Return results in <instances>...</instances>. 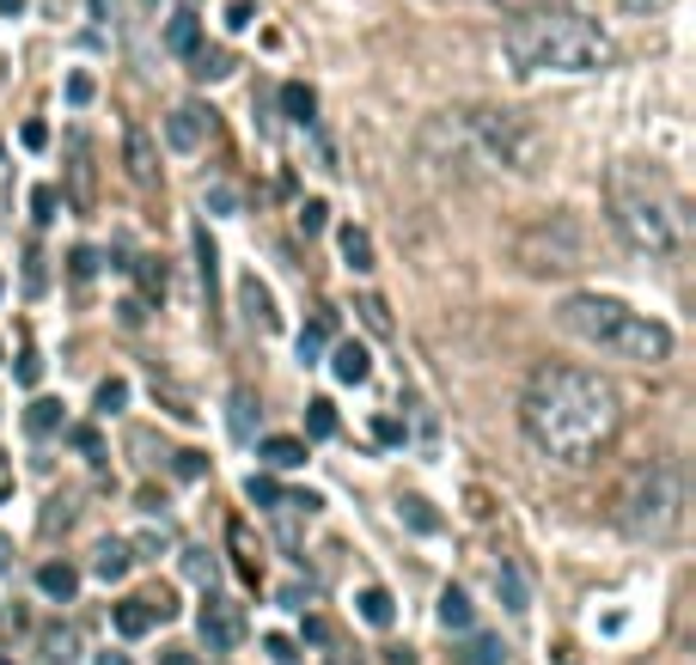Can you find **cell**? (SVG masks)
Wrapping results in <instances>:
<instances>
[{
  "label": "cell",
  "mask_w": 696,
  "mask_h": 665,
  "mask_svg": "<svg viewBox=\"0 0 696 665\" xmlns=\"http://www.w3.org/2000/svg\"><path fill=\"white\" fill-rule=\"evenodd\" d=\"M520 428H526V440L550 458V465L587 470V465H599L605 452L618 446L623 397H618V385H611L605 372L544 360V367L526 379Z\"/></svg>",
  "instance_id": "1"
},
{
  "label": "cell",
  "mask_w": 696,
  "mask_h": 665,
  "mask_svg": "<svg viewBox=\"0 0 696 665\" xmlns=\"http://www.w3.org/2000/svg\"><path fill=\"white\" fill-rule=\"evenodd\" d=\"M422 153L447 171H532L544 165V135L520 110H447L422 128Z\"/></svg>",
  "instance_id": "2"
},
{
  "label": "cell",
  "mask_w": 696,
  "mask_h": 665,
  "mask_svg": "<svg viewBox=\"0 0 696 665\" xmlns=\"http://www.w3.org/2000/svg\"><path fill=\"white\" fill-rule=\"evenodd\" d=\"M501 49L520 74H605L618 62V44L605 37L599 19L574 7H526L508 19Z\"/></svg>",
  "instance_id": "3"
},
{
  "label": "cell",
  "mask_w": 696,
  "mask_h": 665,
  "mask_svg": "<svg viewBox=\"0 0 696 665\" xmlns=\"http://www.w3.org/2000/svg\"><path fill=\"white\" fill-rule=\"evenodd\" d=\"M605 208H611V226L630 250L642 257H679L684 250V196L666 184L660 165H642V159H618L611 177H605Z\"/></svg>",
  "instance_id": "4"
},
{
  "label": "cell",
  "mask_w": 696,
  "mask_h": 665,
  "mask_svg": "<svg viewBox=\"0 0 696 665\" xmlns=\"http://www.w3.org/2000/svg\"><path fill=\"white\" fill-rule=\"evenodd\" d=\"M557 318H562V330L581 336L587 348H605V355L635 360V367H666V360H672V330H666L660 318H648V311L611 299V294H574V299H562Z\"/></svg>",
  "instance_id": "5"
},
{
  "label": "cell",
  "mask_w": 696,
  "mask_h": 665,
  "mask_svg": "<svg viewBox=\"0 0 696 665\" xmlns=\"http://www.w3.org/2000/svg\"><path fill=\"white\" fill-rule=\"evenodd\" d=\"M684 507H691L684 470L654 458V465L630 470V482H623L618 501H611V519H618V531L630 543H672L684 531Z\"/></svg>",
  "instance_id": "6"
},
{
  "label": "cell",
  "mask_w": 696,
  "mask_h": 665,
  "mask_svg": "<svg viewBox=\"0 0 696 665\" xmlns=\"http://www.w3.org/2000/svg\"><path fill=\"white\" fill-rule=\"evenodd\" d=\"M520 263H526V275H569V269H581V226L569 214L538 220L520 238Z\"/></svg>",
  "instance_id": "7"
},
{
  "label": "cell",
  "mask_w": 696,
  "mask_h": 665,
  "mask_svg": "<svg viewBox=\"0 0 696 665\" xmlns=\"http://www.w3.org/2000/svg\"><path fill=\"white\" fill-rule=\"evenodd\" d=\"M196 629H202V648H208V653H232L239 641H245V611H239L232 599H220L215 587H202Z\"/></svg>",
  "instance_id": "8"
},
{
  "label": "cell",
  "mask_w": 696,
  "mask_h": 665,
  "mask_svg": "<svg viewBox=\"0 0 696 665\" xmlns=\"http://www.w3.org/2000/svg\"><path fill=\"white\" fill-rule=\"evenodd\" d=\"M68 208L74 214H98V165H93V135L86 128L68 135Z\"/></svg>",
  "instance_id": "9"
},
{
  "label": "cell",
  "mask_w": 696,
  "mask_h": 665,
  "mask_svg": "<svg viewBox=\"0 0 696 665\" xmlns=\"http://www.w3.org/2000/svg\"><path fill=\"white\" fill-rule=\"evenodd\" d=\"M215 135V110H202V104H178L166 116V140L178 147V153H196L202 140Z\"/></svg>",
  "instance_id": "10"
},
{
  "label": "cell",
  "mask_w": 696,
  "mask_h": 665,
  "mask_svg": "<svg viewBox=\"0 0 696 665\" xmlns=\"http://www.w3.org/2000/svg\"><path fill=\"white\" fill-rule=\"evenodd\" d=\"M239 311H245V324L251 330H264V336H276L281 330V311H276V294H269L257 275H245L239 281Z\"/></svg>",
  "instance_id": "11"
},
{
  "label": "cell",
  "mask_w": 696,
  "mask_h": 665,
  "mask_svg": "<svg viewBox=\"0 0 696 665\" xmlns=\"http://www.w3.org/2000/svg\"><path fill=\"white\" fill-rule=\"evenodd\" d=\"M227 543H232V568H239V580H245V587H257V580H264V556H257V543H251L245 519H232V526H227Z\"/></svg>",
  "instance_id": "12"
},
{
  "label": "cell",
  "mask_w": 696,
  "mask_h": 665,
  "mask_svg": "<svg viewBox=\"0 0 696 665\" xmlns=\"http://www.w3.org/2000/svg\"><path fill=\"white\" fill-rule=\"evenodd\" d=\"M129 177H135L141 189H154L159 184V165H154V135L141 123H129Z\"/></svg>",
  "instance_id": "13"
},
{
  "label": "cell",
  "mask_w": 696,
  "mask_h": 665,
  "mask_svg": "<svg viewBox=\"0 0 696 665\" xmlns=\"http://www.w3.org/2000/svg\"><path fill=\"white\" fill-rule=\"evenodd\" d=\"M330 372H337L342 385H367L373 379V355L361 342H337V355H330Z\"/></svg>",
  "instance_id": "14"
},
{
  "label": "cell",
  "mask_w": 696,
  "mask_h": 665,
  "mask_svg": "<svg viewBox=\"0 0 696 665\" xmlns=\"http://www.w3.org/2000/svg\"><path fill=\"white\" fill-rule=\"evenodd\" d=\"M129 568H135V556H129V543H123V538H105V543L93 550V574L105 580V587H117Z\"/></svg>",
  "instance_id": "15"
},
{
  "label": "cell",
  "mask_w": 696,
  "mask_h": 665,
  "mask_svg": "<svg viewBox=\"0 0 696 665\" xmlns=\"http://www.w3.org/2000/svg\"><path fill=\"white\" fill-rule=\"evenodd\" d=\"M37 587H44V599L74 604V592H80V568H74V562H44V568H37Z\"/></svg>",
  "instance_id": "16"
},
{
  "label": "cell",
  "mask_w": 696,
  "mask_h": 665,
  "mask_svg": "<svg viewBox=\"0 0 696 665\" xmlns=\"http://www.w3.org/2000/svg\"><path fill=\"white\" fill-rule=\"evenodd\" d=\"M257 458H264L269 470H300L306 465V440H294V433H269L264 446H257Z\"/></svg>",
  "instance_id": "17"
},
{
  "label": "cell",
  "mask_w": 696,
  "mask_h": 665,
  "mask_svg": "<svg viewBox=\"0 0 696 665\" xmlns=\"http://www.w3.org/2000/svg\"><path fill=\"white\" fill-rule=\"evenodd\" d=\"M196 275H202V299L215 311V294H220V250L208 238V226H196Z\"/></svg>",
  "instance_id": "18"
},
{
  "label": "cell",
  "mask_w": 696,
  "mask_h": 665,
  "mask_svg": "<svg viewBox=\"0 0 696 665\" xmlns=\"http://www.w3.org/2000/svg\"><path fill=\"white\" fill-rule=\"evenodd\" d=\"M44 660L49 665H74L80 660V629L74 623H49L44 629Z\"/></svg>",
  "instance_id": "19"
},
{
  "label": "cell",
  "mask_w": 696,
  "mask_h": 665,
  "mask_svg": "<svg viewBox=\"0 0 696 665\" xmlns=\"http://www.w3.org/2000/svg\"><path fill=\"white\" fill-rule=\"evenodd\" d=\"M25 428L44 440V433H56V428H68V403L62 397H32V409H25Z\"/></svg>",
  "instance_id": "20"
},
{
  "label": "cell",
  "mask_w": 696,
  "mask_h": 665,
  "mask_svg": "<svg viewBox=\"0 0 696 665\" xmlns=\"http://www.w3.org/2000/svg\"><path fill=\"white\" fill-rule=\"evenodd\" d=\"M330 336H337V318H330V311H318V318L300 330V360H306V367H318V355L330 348Z\"/></svg>",
  "instance_id": "21"
},
{
  "label": "cell",
  "mask_w": 696,
  "mask_h": 665,
  "mask_svg": "<svg viewBox=\"0 0 696 665\" xmlns=\"http://www.w3.org/2000/svg\"><path fill=\"white\" fill-rule=\"evenodd\" d=\"M496 592H501V604H508L513 617H526V611H532V599H526V580H520V568H513L508 556H501V568H496Z\"/></svg>",
  "instance_id": "22"
},
{
  "label": "cell",
  "mask_w": 696,
  "mask_h": 665,
  "mask_svg": "<svg viewBox=\"0 0 696 665\" xmlns=\"http://www.w3.org/2000/svg\"><path fill=\"white\" fill-rule=\"evenodd\" d=\"M184 62H190V74H196V79H227L232 67H239V62H232V49H202V44L190 49Z\"/></svg>",
  "instance_id": "23"
},
{
  "label": "cell",
  "mask_w": 696,
  "mask_h": 665,
  "mask_svg": "<svg viewBox=\"0 0 696 665\" xmlns=\"http://www.w3.org/2000/svg\"><path fill=\"white\" fill-rule=\"evenodd\" d=\"M355 604H361V617H367L373 629H391V623H398V599H391L386 587H367Z\"/></svg>",
  "instance_id": "24"
},
{
  "label": "cell",
  "mask_w": 696,
  "mask_h": 665,
  "mask_svg": "<svg viewBox=\"0 0 696 665\" xmlns=\"http://www.w3.org/2000/svg\"><path fill=\"white\" fill-rule=\"evenodd\" d=\"M337 245H342V263L355 269V275H367V269H373V238L361 233V226H342Z\"/></svg>",
  "instance_id": "25"
},
{
  "label": "cell",
  "mask_w": 696,
  "mask_h": 665,
  "mask_svg": "<svg viewBox=\"0 0 696 665\" xmlns=\"http://www.w3.org/2000/svg\"><path fill=\"white\" fill-rule=\"evenodd\" d=\"M147 629H154V611H147L141 599H123V604H117V635H123V641H141Z\"/></svg>",
  "instance_id": "26"
},
{
  "label": "cell",
  "mask_w": 696,
  "mask_h": 665,
  "mask_svg": "<svg viewBox=\"0 0 696 665\" xmlns=\"http://www.w3.org/2000/svg\"><path fill=\"white\" fill-rule=\"evenodd\" d=\"M196 44H202L196 13H171V25H166V49H171V56H190Z\"/></svg>",
  "instance_id": "27"
},
{
  "label": "cell",
  "mask_w": 696,
  "mask_h": 665,
  "mask_svg": "<svg viewBox=\"0 0 696 665\" xmlns=\"http://www.w3.org/2000/svg\"><path fill=\"white\" fill-rule=\"evenodd\" d=\"M281 110H288L294 123H312V110H318V93H312L306 79H288V86H281Z\"/></svg>",
  "instance_id": "28"
},
{
  "label": "cell",
  "mask_w": 696,
  "mask_h": 665,
  "mask_svg": "<svg viewBox=\"0 0 696 665\" xmlns=\"http://www.w3.org/2000/svg\"><path fill=\"white\" fill-rule=\"evenodd\" d=\"M440 623H447V629H471V623H477V611H471V599H464L459 587L440 592Z\"/></svg>",
  "instance_id": "29"
},
{
  "label": "cell",
  "mask_w": 696,
  "mask_h": 665,
  "mask_svg": "<svg viewBox=\"0 0 696 665\" xmlns=\"http://www.w3.org/2000/svg\"><path fill=\"white\" fill-rule=\"evenodd\" d=\"M257 416H264V409H257V397L239 385V391H232V433H239V440H251V433H257Z\"/></svg>",
  "instance_id": "30"
},
{
  "label": "cell",
  "mask_w": 696,
  "mask_h": 665,
  "mask_svg": "<svg viewBox=\"0 0 696 665\" xmlns=\"http://www.w3.org/2000/svg\"><path fill=\"white\" fill-rule=\"evenodd\" d=\"M171 543H178V538H171V526H147L141 538H129V556H135V562H154L159 550H171Z\"/></svg>",
  "instance_id": "31"
},
{
  "label": "cell",
  "mask_w": 696,
  "mask_h": 665,
  "mask_svg": "<svg viewBox=\"0 0 696 665\" xmlns=\"http://www.w3.org/2000/svg\"><path fill=\"white\" fill-rule=\"evenodd\" d=\"M184 574L196 580V587H215V574H220L215 550H202V543H190V550H184Z\"/></svg>",
  "instance_id": "32"
},
{
  "label": "cell",
  "mask_w": 696,
  "mask_h": 665,
  "mask_svg": "<svg viewBox=\"0 0 696 665\" xmlns=\"http://www.w3.org/2000/svg\"><path fill=\"white\" fill-rule=\"evenodd\" d=\"M306 433H312V440H330V433H337V403H330V397H312L306 403Z\"/></svg>",
  "instance_id": "33"
},
{
  "label": "cell",
  "mask_w": 696,
  "mask_h": 665,
  "mask_svg": "<svg viewBox=\"0 0 696 665\" xmlns=\"http://www.w3.org/2000/svg\"><path fill=\"white\" fill-rule=\"evenodd\" d=\"M141 275V294L147 299H166V263H159V257H141V263H129Z\"/></svg>",
  "instance_id": "34"
},
{
  "label": "cell",
  "mask_w": 696,
  "mask_h": 665,
  "mask_svg": "<svg viewBox=\"0 0 696 665\" xmlns=\"http://www.w3.org/2000/svg\"><path fill=\"white\" fill-rule=\"evenodd\" d=\"M56 208H62V189H56V184H37L32 189V220H37V226H49V220H56Z\"/></svg>",
  "instance_id": "35"
},
{
  "label": "cell",
  "mask_w": 696,
  "mask_h": 665,
  "mask_svg": "<svg viewBox=\"0 0 696 665\" xmlns=\"http://www.w3.org/2000/svg\"><path fill=\"white\" fill-rule=\"evenodd\" d=\"M355 311H361V324H367L373 336H391V311H386V299H373V294H367Z\"/></svg>",
  "instance_id": "36"
},
{
  "label": "cell",
  "mask_w": 696,
  "mask_h": 665,
  "mask_svg": "<svg viewBox=\"0 0 696 665\" xmlns=\"http://www.w3.org/2000/svg\"><path fill=\"white\" fill-rule=\"evenodd\" d=\"M93 403H98V416H117V409H123V403H129V379H105Z\"/></svg>",
  "instance_id": "37"
},
{
  "label": "cell",
  "mask_w": 696,
  "mask_h": 665,
  "mask_svg": "<svg viewBox=\"0 0 696 665\" xmlns=\"http://www.w3.org/2000/svg\"><path fill=\"white\" fill-rule=\"evenodd\" d=\"M141 604L154 611V623H171V617H178V592H171V587H154V592H141Z\"/></svg>",
  "instance_id": "38"
},
{
  "label": "cell",
  "mask_w": 696,
  "mask_h": 665,
  "mask_svg": "<svg viewBox=\"0 0 696 665\" xmlns=\"http://www.w3.org/2000/svg\"><path fill=\"white\" fill-rule=\"evenodd\" d=\"M245 495L257 501V507H276V501H281V482H276V477H257V470H251V477H245Z\"/></svg>",
  "instance_id": "39"
},
{
  "label": "cell",
  "mask_w": 696,
  "mask_h": 665,
  "mask_svg": "<svg viewBox=\"0 0 696 665\" xmlns=\"http://www.w3.org/2000/svg\"><path fill=\"white\" fill-rule=\"evenodd\" d=\"M471 665H508V648H501L496 635H477L471 641Z\"/></svg>",
  "instance_id": "40"
},
{
  "label": "cell",
  "mask_w": 696,
  "mask_h": 665,
  "mask_svg": "<svg viewBox=\"0 0 696 665\" xmlns=\"http://www.w3.org/2000/svg\"><path fill=\"white\" fill-rule=\"evenodd\" d=\"M403 519H410L416 531H440V519L428 513V501H422V495H403Z\"/></svg>",
  "instance_id": "41"
},
{
  "label": "cell",
  "mask_w": 696,
  "mask_h": 665,
  "mask_svg": "<svg viewBox=\"0 0 696 665\" xmlns=\"http://www.w3.org/2000/svg\"><path fill=\"white\" fill-rule=\"evenodd\" d=\"M19 385H25V391L44 385V355H37V348H25V355H19Z\"/></svg>",
  "instance_id": "42"
},
{
  "label": "cell",
  "mask_w": 696,
  "mask_h": 665,
  "mask_svg": "<svg viewBox=\"0 0 696 665\" xmlns=\"http://www.w3.org/2000/svg\"><path fill=\"white\" fill-rule=\"evenodd\" d=\"M264 653H269V665H300V648L288 641V635H269Z\"/></svg>",
  "instance_id": "43"
},
{
  "label": "cell",
  "mask_w": 696,
  "mask_h": 665,
  "mask_svg": "<svg viewBox=\"0 0 696 665\" xmlns=\"http://www.w3.org/2000/svg\"><path fill=\"white\" fill-rule=\"evenodd\" d=\"M325 226H330V208H325V201H306V208H300V233H325Z\"/></svg>",
  "instance_id": "44"
},
{
  "label": "cell",
  "mask_w": 696,
  "mask_h": 665,
  "mask_svg": "<svg viewBox=\"0 0 696 665\" xmlns=\"http://www.w3.org/2000/svg\"><path fill=\"white\" fill-rule=\"evenodd\" d=\"M68 440H74V452H86V458L98 465V452H105L98 446V428H68Z\"/></svg>",
  "instance_id": "45"
},
{
  "label": "cell",
  "mask_w": 696,
  "mask_h": 665,
  "mask_svg": "<svg viewBox=\"0 0 696 665\" xmlns=\"http://www.w3.org/2000/svg\"><path fill=\"white\" fill-rule=\"evenodd\" d=\"M68 263H74V275H80V281H93V275H98V250H93V245H80Z\"/></svg>",
  "instance_id": "46"
},
{
  "label": "cell",
  "mask_w": 696,
  "mask_h": 665,
  "mask_svg": "<svg viewBox=\"0 0 696 665\" xmlns=\"http://www.w3.org/2000/svg\"><path fill=\"white\" fill-rule=\"evenodd\" d=\"M178 477H208V458H202V452H178Z\"/></svg>",
  "instance_id": "47"
},
{
  "label": "cell",
  "mask_w": 696,
  "mask_h": 665,
  "mask_svg": "<svg viewBox=\"0 0 696 665\" xmlns=\"http://www.w3.org/2000/svg\"><path fill=\"white\" fill-rule=\"evenodd\" d=\"M251 19H257V7H251V0H232V7H227V25H232V32H245Z\"/></svg>",
  "instance_id": "48"
},
{
  "label": "cell",
  "mask_w": 696,
  "mask_h": 665,
  "mask_svg": "<svg viewBox=\"0 0 696 665\" xmlns=\"http://www.w3.org/2000/svg\"><path fill=\"white\" fill-rule=\"evenodd\" d=\"M373 433H379L386 446H403V421H391V416H379V421H373Z\"/></svg>",
  "instance_id": "49"
},
{
  "label": "cell",
  "mask_w": 696,
  "mask_h": 665,
  "mask_svg": "<svg viewBox=\"0 0 696 665\" xmlns=\"http://www.w3.org/2000/svg\"><path fill=\"white\" fill-rule=\"evenodd\" d=\"M25 287H32V294H44V257H37V250L25 257Z\"/></svg>",
  "instance_id": "50"
},
{
  "label": "cell",
  "mask_w": 696,
  "mask_h": 665,
  "mask_svg": "<svg viewBox=\"0 0 696 665\" xmlns=\"http://www.w3.org/2000/svg\"><path fill=\"white\" fill-rule=\"evenodd\" d=\"M672 0H623V13H642V19H654V13H666Z\"/></svg>",
  "instance_id": "51"
},
{
  "label": "cell",
  "mask_w": 696,
  "mask_h": 665,
  "mask_svg": "<svg viewBox=\"0 0 696 665\" xmlns=\"http://www.w3.org/2000/svg\"><path fill=\"white\" fill-rule=\"evenodd\" d=\"M68 98H74V104H93V79L74 74V79H68Z\"/></svg>",
  "instance_id": "52"
},
{
  "label": "cell",
  "mask_w": 696,
  "mask_h": 665,
  "mask_svg": "<svg viewBox=\"0 0 696 665\" xmlns=\"http://www.w3.org/2000/svg\"><path fill=\"white\" fill-rule=\"evenodd\" d=\"M208 208H215V214H232V189L215 184V189H208Z\"/></svg>",
  "instance_id": "53"
},
{
  "label": "cell",
  "mask_w": 696,
  "mask_h": 665,
  "mask_svg": "<svg viewBox=\"0 0 696 665\" xmlns=\"http://www.w3.org/2000/svg\"><path fill=\"white\" fill-rule=\"evenodd\" d=\"M19 140H25V147L37 153V147H49V128H44V123H25V135H19Z\"/></svg>",
  "instance_id": "54"
},
{
  "label": "cell",
  "mask_w": 696,
  "mask_h": 665,
  "mask_svg": "<svg viewBox=\"0 0 696 665\" xmlns=\"http://www.w3.org/2000/svg\"><path fill=\"white\" fill-rule=\"evenodd\" d=\"M386 665H416V648H386Z\"/></svg>",
  "instance_id": "55"
},
{
  "label": "cell",
  "mask_w": 696,
  "mask_h": 665,
  "mask_svg": "<svg viewBox=\"0 0 696 665\" xmlns=\"http://www.w3.org/2000/svg\"><path fill=\"white\" fill-rule=\"evenodd\" d=\"M159 665H196V660H190L184 648H166V653H159Z\"/></svg>",
  "instance_id": "56"
},
{
  "label": "cell",
  "mask_w": 696,
  "mask_h": 665,
  "mask_svg": "<svg viewBox=\"0 0 696 665\" xmlns=\"http://www.w3.org/2000/svg\"><path fill=\"white\" fill-rule=\"evenodd\" d=\"M13 495V470H7V452H0V501Z\"/></svg>",
  "instance_id": "57"
},
{
  "label": "cell",
  "mask_w": 696,
  "mask_h": 665,
  "mask_svg": "<svg viewBox=\"0 0 696 665\" xmlns=\"http://www.w3.org/2000/svg\"><path fill=\"white\" fill-rule=\"evenodd\" d=\"M325 665H361V660H355V653H349V648H337V653H330Z\"/></svg>",
  "instance_id": "58"
},
{
  "label": "cell",
  "mask_w": 696,
  "mask_h": 665,
  "mask_svg": "<svg viewBox=\"0 0 696 665\" xmlns=\"http://www.w3.org/2000/svg\"><path fill=\"white\" fill-rule=\"evenodd\" d=\"M7 568H13V543L0 538V574H7Z\"/></svg>",
  "instance_id": "59"
},
{
  "label": "cell",
  "mask_w": 696,
  "mask_h": 665,
  "mask_svg": "<svg viewBox=\"0 0 696 665\" xmlns=\"http://www.w3.org/2000/svg\"><path fill=\"white\" fill-rule=\"evenodd\" d=\"M98 665H129V653H98Z\"/></svg>",
  "instance_id": "60"
},
{
  "label": "cell",
  "mask_w": 696,
  "mask_h": 665,
  "mask_svg": "<svg viewBox=\"0 0 696 665\" xmlns=\"http://www.w3.org/2000/svg\"><path fill=\"white\" fill-rule=\"evenodd\" d=\"M19 7H25V0H0V13H7V19H13V13H19Z\"/></svg>",
  "instance_id": "61"
},
{
  "label": "cell",
  "mask_w": 696,
  "mask_h": 665,
  "mask_svg": "<svg viewBox=\"0 0 696 665\" xmlns=\"http://www.w3.org/2000/svg\"><path fill=\"white\" fill-rule=\"evenodd\" d=\"M0 665H13V660H0Z\"/></svg>",
  "instance_id": "62"
}]
</instances>
